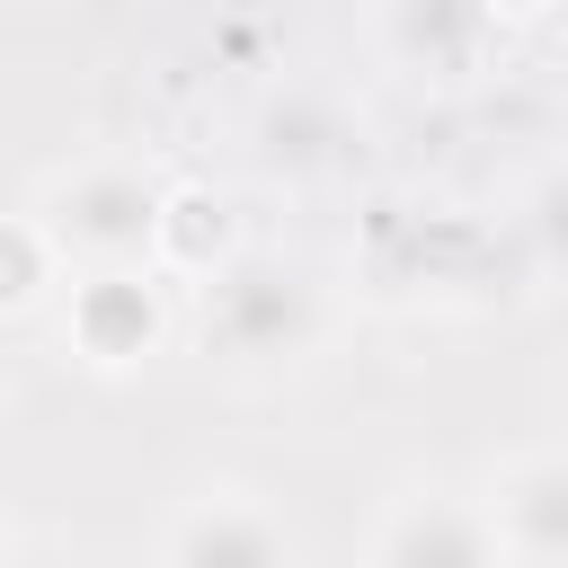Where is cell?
Masks as SVG:
<instances>
[{"mask_svg": "<svg viewBox=\"0 0 568 568\" xmlns=\"http://www.w3.org/2000/svg\"><path fill=\"white\" fill-rule=\"evenodd\" d=\"M195 328L231 382H284L337 337V293L284 248H240L222 275L195 284Z\"/></svg>", "mask_w": 568, "mask_h": 568, "instance_id": "6da1fadb", "label": "cell"}, {"mask_svg": "<svg viewBox=\"0 0 568 568\" xmlns=\"http://www.w3.org/2000/svg\"><path fill=\"white\" fill-rule=\"evenodd\" d=\"M160 213H169V178L142 151H89L71 169L44 178L36 222L62 248L71 275L89 266H160Z\"/></svg>", "mask_w": 568, "mask_h": 568, "instance_id": "7a4b0ae2", "label": "cell"}, {"mask_svg": "<svg viewBox=\"0 0 568 568\" xmlns=\"http://www.w3.org/2000/svg\"><path fill=\"white\" fill-rule=\"evenodd\" d=\"M62 346L89 364V373H142L169 328H178V302L160 284V266H89L62 284Z\"/></svg>", "mask_w": 568, "mask_h": 568, "instance_id": "3957f363", "label": "cell"}, {"mask_svg": "<svg viewBox=\"0 0 568 568\" xmlns=\"http://www.w3.org/2000/svg\"><path fill=\"white\" fill-rule=\"evenodd\" d=\"M497 36H506V27H497L488 0H373V53H382L399 80L453 89V80L488 71Z\"/></svg>", "mask_w": 568, "mask_h": 568, "instance_id": "277c9868", "label": "cell"}, {"mask_svg": "<svg viewBox=\"0 0 568 568\" xmlns=\"http://www.w3.org/2000/svg\"><path fill=\"white\" fill-rule=\"evenodd\" d=\"M364 568H506V550L479 488H408L373 524Z\"/></svg>", "mask_w": 568, "mask_h": 568, "instance_id": "5b68a950", "label": "cell"}, {"mask_svg": "<svg viewBox=\"0 0 568 568\" xmlns=\"http://www.w3.org/2000/svg\"><path fill=\"white\" fill-rule=\"evenodd\" d=\"M160 568H293V532H284V515L257 488L213 479V488H195L169 515Z\"/></svg>", "mask_w": 568, "mask_h": 568, "instance_id": "8992f818", "label": "cell"}, {"mask_svg": "<svg viewBox=\"0 0 568 568\" xmlns=\"http://www.w3.org/2000/svg\"><path fill=\"white\" fill-rule=\"evenodd\" d=\"M479 497H488L506 568H568V444L497 462V479Z\"/></svg>", "mask_w": 568, "mask_h": 568, "instance_id": "52a82bcc", "label": "cell"}, {"mask_svg": "<svg viewBox=\"0 0 568 568\" xmlns=\"http://www.w3.org/2000/svg\"><path fill=\"white\" fill-rule=\"evenodd\" d=\"M364 275L390 284V293H435V284H462V231L417 213V204H373L364 222Z\"/></svg>", "mask_w": 568, "mask_h": 568, "instance_id": "ba28073f", "label": "cell"}, {"mask_svg": "<svg viewBox=\"0 0 568 568\" xmlns=\"http://www.w3.org/2000/svg\"><path fill=\"white\" fill-rule=\"evenodd\" d=\"M346 115H337V98H320V89H284V98H266L257 106V169L266 178H328L337 160H346Z\"/></svg>", "mask_w": 568, "mask_h": 568, "instance_id": "9c48e42d", "label": "cell"}, {"mask_svg": "<svg viewBox=\"0 0 568 568\" xmlns=\"http://www.w3.org/2000/svg\"><path fill=\"white\" fill-rule=\"evenodd\" d=\"M240 257V231H231V195L213 186H169V213H160V275H222Z\"/></svg>", "mask_w": 568, "mask_h": 568, "instance_id": "30bf717a", "label": "cell"}, {"mask_svg": "<svg viewBox=\"0 0 568 568\" xmlns=\"http://www.w3.org/2000/svg\"><path fill=\"white\" fill-rule=\"evenodd\" d=\"M62 284H71V266L44 240V222L36 213H0V320H27L44 302H62Z\"/></svg>", "mask_w": 568, "mask_h": 568, "instance_id": "8fae6325", "label": "cell"}, {"mask_svg": "<svg viewBox=\"0 0 568 568\" xmlns=\"http://www.w3.org/2000/svg\"><path fill=\"white\" fill-rule=\"evenodd\" d=\"M515 231H524V257H532L550 284H568V160H550V169L524 186Z\"/></svg>", "mask_w": 568, "mask_h": 568, "instance_id": "7c38bea8", "label": "cell"}, {"mask_svg": "<svg viewBox=\"0 0 568 568\" xmlns=\"http://www.w3.org/2000/svg\"><path fill=\"white\" fill-rule=\"evenodd\" d=\"M497 9V27H524V18H541V9H559V0H488Z\"/></svg>", "mask_w": 568, "mask_h": 568, "instance_id": "4fadbf2b", "label": "cell"}, {"mask_svg": "<svg viewBox=\"0 0 568 568\" xmlns=\"http://www.w3.org/2000/svg\"><path fill=\"white\" fill-rule=\"evenodd\" d=\"M9 550H18V541H9V515H0V568H9Z\"/></svg>", "mask_w": 568, "mask_h": 568, "instance_id": "5bb4252c", "label": "cell"}]
</instances>
